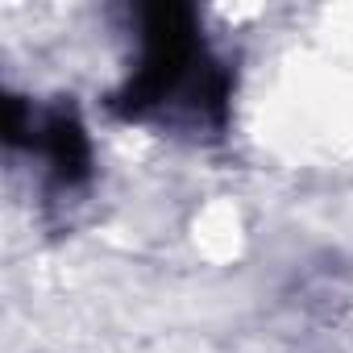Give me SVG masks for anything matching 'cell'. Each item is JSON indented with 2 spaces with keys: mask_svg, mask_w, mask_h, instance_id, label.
Here are the masks:
<instances>
[{
  "mask_svg": "<svg viewBox=\"0 0 353 353\" xmlns=\"http://www.w3.org/2000/svg\"><path fill=\"white\" fill-rule=\"evenodd\" d=\"M204 63L196 13L188 5H150L141 13V63L112 96V112L125 121L158 112L179 92H192Z\"/></svg>",
  "mask_w": 353,
  "mask_h": 353,
  "instance_id": "6da1fadb",
  "label": "cell"
},
{
  "mask_svg": "<svg viewBox=\"0 0 353 353\" xmlns=\"http://www.w3.org/2000/svg\"><path fill=\"white\" fill-rule=\"evenodd\" d=\"M54 174L59 188H79L92 179V137L83 129V121L71 112V108H59L50 112L42 125H38V141H34Z\"/></svg>",
  "mask_w": 353,
  "mask_h": 353,
  "instance_id": "7a4b0ae2",
  "label": "cell"
},
{
  "mask_svg": "<svg viewBox=\"0 0 353 353\" xmlns=\"http://www.w3.org/2000/svg\"><path fill=\"white\" fill-rule=\"evenodd\" d=\"M5 141H9V145H34V141H38L34 112L26 108L21 96H9V100H5Z\"/></svg>",
  "mask_w": 353,
  "mask_h": 353,
  "instance_id": "3957f363",
  "label": "cell"
}]
</instances>
